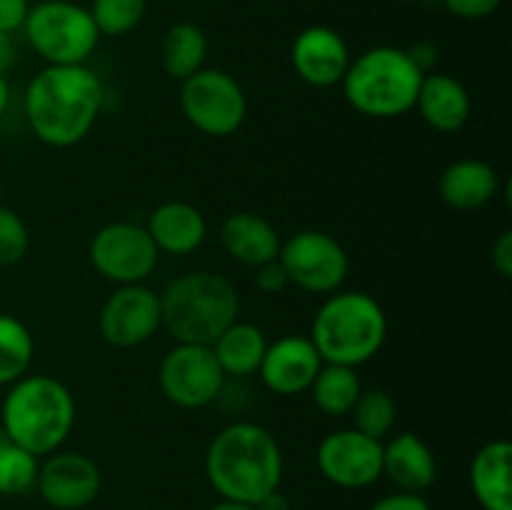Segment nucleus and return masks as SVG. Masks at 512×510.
Returning <instances> with one entry per match:
<instances>
[{"label": "nucleus", "mask_w": 512, "mask_h": 510, "mask_svg": "<svg viewBox=\"0 0 512 510\" xmlns=\"http://www.w3.org/2000/svg\"><path fill=\"white\" fill-rule=\"evenodd\" d=\"M415 110L438 133H458L468 125L473 100L468 88L448 73H425Z\"/></svg>", "instance_id": "17"}, {"label": "nucleus", "mask_w": 512, "mask_h": 510, "mask_svg": "<svg viewBox=\"0 0 512 510\" xmlns=\"http://www.w3.org/2000/svg\"><path fill=\"white\" fill-rule=\"evenodd\" d=\"M210 350H213L215 360L223 368L225 378L228 375H233V378H248V375L258 373L260 360H263L265 350H268V338H265V333L258 325L235 320L230 328H225L215 338Z\"/></svg>", "instance_id": "23"}, {"label": "nucleus", "mask_w": 512, "mask_h": 510, "mask_svg": "<svg viewBox=\"0 0 512 510\" xmlns=\"http://www.w3.org/2000/svg\"><path fill=\"white\" fill-rule=\"evenodd\" d=\"M145 230L153 238L158 253L190 255L208 238L205 215L185 200H168L150 213Z\"/></svg>", "instance_id": "18"}, {"label": "nucleus", "mask_w": 512, "mask_h": 510, "mask_svg": "<svg viewBox=\"0 0 512 510\" xmlns=\"http://www.w3.org/2000/svg\"><path fill=\"white\" fill-rule=\"evenodd\" d=\"M220 243H223L225 253L238 260L240 265L258 268V265L270 263V260H278L283 240H280L278 230L268 218L240 210V213L228 215L223 220Z\"/></svg>", "instance_id": "19"}, {"label": "nucleus", "mask_w": 512, "mask_h": 510, "mask_svg": "<svg viewBox=\"0 0 512 510\" xmlns=\"http://www.w3.org/2000/svg\"><path fill=\"white\" fill-rule=\"evenodd\" d=\"M23 30L35 53L48 65H85L100 40L90 10L70 0L30 5Z\"/></svg>", "instance_id": "7"}, {"label": "nucleus", "mask_w": 512, "mask_h": 510, "mask_svg": "<svg viewBox=\"0 0 512 510\" xmlns=\"http://www.w3.org/2000/svg\"><path fill=\"white\" fill-rule=\"evenodd\" d=\"M423 70L410 60L408 50L378 45L350 60L343 78V95L353 110L368 118H400L418 100Z\"/></svg>", "instance_id": "6"}, {"label": "nucleus", "mask_w": 512, "mask_h": 510, "mask_svg": "<svg viewBox=\"0 0 512 510\" xmlns=\"http://www.w3.org/2000/svg\"><path fill=\"white\" fill-rule=\"evenodd\" d=\"M35 355V340L28 325L15 315L0 313V385H13L28 375Z\"/></svg>", "instance_id": "26"}, {"label": "nucleus", "mask_w": 512, "mask_h": 510, "mask_svg": "<svg viewBox=\"0 0 512 510\" xmlns=\"http://www.w3.org/2000/svg\"><path fill=\"white\" fill-rule=\"evenodd\" d=\"M28 10V0H0V33L13 35L15 30H23Z\"/></svg>", "instance_id": "33"}, {"label": "nucleus", "mask_w": 512, "mask_h": 510, "mask_svg": "<svg viewBox=\"0 0 512 510\" xmlns=\"http://www.w3.org/2000/svg\"><path fill=\"white\" fill-rule=\"evenodd\" d=\"M75 425V398L53 375H23L0 405V430L33 455H50Z\"/></svg>", "instance_id": "3"}, {"label": "nucleus", "mask_w": 512, "mask_h": 510, "mask_svg": "<svg viewBox=\"0 0 512 510\" xmlns=\"http://www.w3.org/2000/svg\"><path fill=\"white\" fill-rule=\"evenodd\" d=\"M145 5L148 0H93L90 15L100 35L118 38L138 28L145 15Z\"/></svg>", "instance_id": "29"}, {"label": "nucleus", "mask_w": 512, "mask_h": 510, "mask_svg": "<svg viewBox=\"0 0 512 510\" xmlns=\"http://www.w3.org/2000/svg\"><path fill=\"white\" fill-rule=\"evenodd\" d=\"M253 510H290V500L285 498L280 490H273L270 495H265L263 500L253 505Z\"/></svg>", "instance_id": "38"}, {"label": "nucleus", "mask_w": 512, "mask_h": 510, "mask_svg": "<svg viewBox=\"0 0 512 510\" xmlns=\"http://www.w3.org/2000/svg\"><path fill=\"white\" fill-rule=\"evenodd\" d=\"M493 268L498 270V275H503L505 280L512 278V233L503 230L498 235V240L493 243Z\"/></svg>", "instance_id": "35"}, {"label": "nucleus", "mask_w": 512, "mask_h": 510, "mask_svg": "<svg viewBox=\"0 0 512 510\" xmlns=\"http://www.w3.org/2000/svg\"><path fill=\"white\" fill-rule=\"evenodd\" d=\"M163 328L175 343L213 345L238 320V288L213 270H190L175 278L160 295Z\"/></svg>", "instance_id": "4"}, {"label": "nucleus", "mask_w": 512, "mask_h": 510, "mask_svg": "<svg viewBox=\"0 0 512 510\" xmlns=\"http://www.w3.org/2000/svg\"><path fill=\"white\" fill-rule=\"evenodd\" d=\"M205 58H208V35L200 25L183 20L165 30L160 43V63L170 78L183 83L185 78L205 68Z\"/></svg>", "instance_id": "24"}, {"label": "nucleus", "mask_w": 512, "mask_h": 510, "mask_svg": "<svg viewBox=\"0 0 512 510\" xmlns=\"http://www.w3.org/2000/svg\"><path fill=\"white\" fill-rule=\"evenodd\" d=\"M370 510H433L428 500L420 493H405V490H398L393 495H385Z\"/></svg>", "instance_id": "34"}, {"label": "nucleus", "mask_w": 512, "mask_h": 510, "mask_svg": "<svg viewBox=\"0 0 512 510\" xmlns=\"http://www.w3.org/2000/svg\"><path fill=\"white\" fill-rule=\"evenodd\" d=\"M360 390L363 385H360L355 368L323 363L308 393L313 395V403L318 405L320 413L330 415V418H343V415H350Z\"/></svg>", "instance_id": "25"}, {"label": "nucleus", "mask_w": 512, "mask_h": 510, "mask_svg": "<svg viewBox=\"0 0 512 510\" xmlns=\"http://www.w3.org/2000/svg\"><path fill=\"white\" fill-rule=\"evenodd\" d=\"M90 263L105 280L118 285L145 283L158 268V248L145 225L115 220L90 240Z\"/></svg>", "instance_id": "11"}, {"label": "nucleus", "mask_w": 512, "mask_h": 510, "mask_svg": "<svg viewBox=\"0 0 512 510\" xmlns=\"http://www.w3.org/2000/svg\"><path fill=\"white\" fill-rule=\"evenodd\" d=\"M30 230L18 210L0 205V268H13L28 255Z\"/></svg>", "instance_id": "30"}, {"label": "nucleus", "mask_w": 512, "mask_h": 510, "mask_svg": "<svg viewBox=\"0 0 512 510\" xmlns=\"http://www.w3.org/2000/svg\"><path fill=\"white\" fill-rule=\"evenodd\" d=\"M315 458L323 478L338 488H368L383 475V440L368 438L355 428H340L320 440Z\"/></svg>", "instance_id": "13"}, {"label": "nucleus", "mask_w": 512, "mask_h": 510, "mask_svg": "<svg viewBox=\"0 0 512 510\" xmlns=\"http://www.w3.org/2000/svg\"><path fill=\"white\" fill-rule=\"evenodd\" d=\"M38 468V455L15 445L0 430V495L15 498V495L30 493L38 480Z\"/></svg>", "instance_id": "27"}, {"label": "nucleus", "mask_w": 512, "mask_h": 510, "mask_svg": "<svg viewBox=\"0 0 512 510\" xmlns=\"http://www.w3.org/2000/svg\"><path fill=\"white\" fill-rule=\"evenodd\" d=\"M290 60L303 83L313 88H333L343 83L353 58L338 30L328 25H310L293 40Z\"/></svg>", "instance_id": "16"}, {"label": "nucleus", "mask_w": 512, "mask_h": 510, "mask_svg": "<svg viewBox=\"0 0 512 510\" xmlns=\"http://www.w3.org/2000/svg\"><path fill=\"white\" fill-rule=\"evenodd\" d=\"M103 485V475L93 458L75 450H55L40 463L35 490L58 510H80L93 503Z\"/></svg>", "instance_id": "14"}, {"label": "nucleus", "mask_w": 512, "mask_h": 510, "mask_svg": "<svg viewBox=\"0 0 512 510\" xmlns=\"http://www.w3.org/2000/svg\"><path fill=\"white\" fill-rule=\"evenodd\" d=\"M158 385L168 403L198 410L223 393L225 373L210 345L175 343L160 360Z\"/></svg>", "instance_id": "10"}, {"label": "nucleus", "mask_w": 512, "mask_h": 510, "mask_svg": "<svg viewBox=\"0 0 512 510\" xmlns=\"http://www.w3.org/2000/svg\"><path fill=\"white\" fill-rule=\"evenodd\" d=\"M350 415H353L355 430H360L368 438L385 440L390 435V430H393L398 408H395V400L388 390L363 388L358 400H355L353 410H350Z\"/></svg>", "instance_id": "28"}, {"label": "nucleus", "mask_w": 512, "mask_h": 510, "mask_svg": "<svg viewBox=\"0 0 512 510\" xmlns=\"http://www.w3.org/2000/svg\"><path fill=\"white\" fill-rule=\"evenodd\" d=\"M163 328L160 295L145 283L118 285L98 315V330L115 348H138Z\"/></svg>", "instance_id": "12"}, {"label": "nucleus", "mask_w": 512, "mask_h": 510, "mask_svg": "<svg viewBox=\"0 0 512 510\" xmlns=\"http://www.w3.org/2000/svg\"><path fill=\"white\" fill-rule=\"evenodd\" d=\"M383 475L405 493H423L438 478V463L430 445L418 433L395 435L390 443H383Z\"/></svg>", "instance_id": "20"}, {"label": "nucleus", "mask_w": 512, "mask_h": 510, "mask_svg": "<svg viewBox=\"0 0 512 510\" xmlns=\"http://www.w3.org/2000/svg\"><path fill=\"white\" fill-rule=\"evenodd\" d=\"M8 105H10V83L5 75H0V115L8 110Z\"/></svg>", "instance_id": "40"}, {"label": "nucleus", "mask_w": 512, "mask_h": 510, "mask_svg": "<svg viewBox=\"0 0 512 510\" xmlns=\"http://www.w3.org/2000/svg\"><path fill=\"white\" fill-rule=\"evenodd\" d=\"M208 510H253V505H248V503H238V500L220 498L218 503H215V505H210Z\"/></svg>", "instance_id": "39"}, {"label": "nucleus", "mask_w": 512, "mask_h": 510, "mask_svg": "<svg viewBox=\"0 0 512 510\" xmlns=\"http://www.w3.org/2000/svg\"><path fill=\"white\" fill-rule=\"evenodd\" d=\"M320 368L323 358L308 335H285L275 343H268L258 375L270 393L290 398V395L308 393Z\"/></svg>", "instance_id": "15"}, {"label": "nucleus", "mask_w": 512, "mask_h": 510, "mask_svg": "<svg viewBox=\"0 0 512 510\" xmlns=\"http://www.w3.org/2000/svg\"><path fill=\"white\" fill-rule=\"evenodd\" d=\"M512 445L498 438L485 443L470 465V485L483 510H512Z\"/></svg>", "instance_id": "22"}, {"label": "nucleus", "mask_w": 512, "mask_h": 510, "mask_svg": "<svg viewBox=\"0 0 512 510\" xmlns=\"http://www.w3.org/2000/svg\"><path fill=\"white\" fill-rule=\"evenodd\" d=\"M205 475L220 498L255 505L280 488L283 453L268 428L235 420L210 440Z\"/></svg>", "instance_id": "2"}, {"label": "nucleus", "mask_w": 512, "mask_h": 510, "mask_svg": "<svg viewBox=\"0 0 512 510\" xmlns=\"http://www.w3.org/2000/svg\"><path fill=\"white\" fill-rule=\"evenodd\" d=\"M288 280L305 293L333 295L348 280V250L323 230H298L283 240L278 253Z\"/></svg>", "instance_id": "9"}, {"label": "nucleus", "mask_w": 512, "mask_h": 510, "mask_svg": "<svg viewBox=\"0 0 512 510\" xmlns=\"http://www.w3.org/2000/svg\"><path fill=\"white\" fill-rule=\"evenodd\" d=\"M103 100V80L88 65H45L25 90V118L40 143L73 148L88 138Z\"/></svg>", "instance_id": "1"}, {"label": "nucleus", "mask_w": 512, "mask_h": 510, "mask_svg": "<svg viewBox=\"0 0 512 510\" xmlns=\"http://www.w3.org/2000/svg\"><path fill=\"white\" fill-rule=\"evenodd\" d=\"M255 285H258L260 293L278 295L288 288L290 280H288V273H285V268L280 265V260H270V263L258 265V268H255Z\"/></svg>", "instance_id": "31"}, {"label": "nucleus", "mask_w": 512, "mask_h": 510, "mask_svg": "<svg viewBox=\"0 0 512 510\" xmlns=\"http://www.w3.org/2000/svg\"><path fill=\"white\" fill-rule=\"evenodd\" d=\"M185 120L210 138H228L248 118V98L238 80L220 68H200L180 83Z\"/></svg>", "instance_id": "8"}, {"label": "nucleus", "mask_w": 512, "mask_h": 510, "mask_svg": "<svg viewBox=\"0 0 512 510\" xmlns=\"http://www.w3.org/2000/svg\"><path fill=\"white\" fill-rule=\"evenodd\" d=\"M0 205H3V185H0Z\"/></svg>", "instance_id": "41"}, {"label": "nucleus", "mask_w": 512, "mask_h": 510, "mask_svg": "<svg viewBox=\"0 0 512 510\" xmlns=\"http://www.w3.org/2000/svg\"><path fill=\"white\" fill-rule=\"evenodd\" d=\"M445 8L450 10L453 15L465 20H480L493 15L495 10L500 8L503 0H443Z\"/></svg>", "instance_id": "32"}, {"label": "nucleus", "mask_w": 512, "mask_h": 510, "mask_svg": "<svg viewBox=\"0 0 512 510\" xmlns=\"http://www.w3.org/2000/svg\"><path fill=\"white\" fill-rule=\"evenodd\" d=\"M308 338L323 363L358 368L373 360L385 345L388 315L373 295L360 290L333 293L315 313Z\"/></svg>", "instance_id": "5"}, {"label": "nucleus", "mask_w": 512, "mask_h": 510, "mask_svg": "<svg viewBox=\"0 0 512 510\" xmlns=\"http://www.w3.org/2000/svg\"><path fill=\"white\" fill-rule=\"evenodd\" d=\"M500 180L490 163L478 158H463L443 170L438 193L453 210H478L498 195Z\"/></svg>", "instance_id": "21"}, {"label": "nucleus", "mask_w": 512, "mask_h": 510, "mask_svg": "<svg viewBox=\"0 0 512 510\" xmlns=\"http://www.w3.org/2000/svg\"><path fill=\"white\" fill-rule=\"evenodd\" d=\"M15 63V43L13 35L0 33V75L8 73Z\"/></svg>", "instance_id": "37"}, {"label": "nucleus", "mask_w": 512, "mask_h": 510, "mask_svg": "<svg viewBox=\"0 0 512 510\" xmlns=\"http://www.w3.org/2000/svg\"><path fill=\"white\" fill-rule=\"evenodd\" d=\"M408 55L410 60L423 70V73H428V70L435 65V60H438V48H435L430 40H418L413 48H408Z\"/></svg>", "instance_id": "36"}]
</instances>
